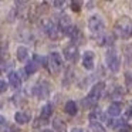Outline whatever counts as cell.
<instances>
[{"label": "cell", "mask_w": 132, "mask_h": 132, "mask_svg": "<svg viewBox=\"0 0 132 132\" xmlns=\"http://www.w3.org/2000/svg\"><path fill=\"white\" fill-rule=\"evenodd\" d=\"M41 26H43L44 31L47 33V36H48L51 40H58V38L61 37V34H63L60 27H58L54 21L48 20V19H44V20L41 21Z\"/></svg>", "instance_id": "obj_6"}, {"label": "cell", "mask_w": 132, "mask_h": 132, "mask_svg": "<svg viewBox=\"0 0 132 132\" xmlns=\"http://www.w3.org/2000/svg\"><path fill=\"white\" fill-rule=\"evenodd\" d=\"M65 36H67V37H70L72 41H77L78 38L81 37V31H80V29H78L77 26H72L71 29H70V31L67 33Z\"/></svg>", "instance_id": "obj_20"}, {"label": "cell", "mask_w": 132, "mask_h": 132, "mask_svg": "<svg viewBox=\"0 0 132 132\" xmlns=\"http://www.w3.org/2000/svg\"><path fill=\"white\" fill-rule=\"evenodd\" d=\"M41 132H53V131H51V129H43Z\"/></svg>", "instance_id": "obj_35"}, {"label": "cell", "mask_w": 132, "mask_h": 132, "mask_svg": "<svg viewBox=\"0 0 132 132\" xmlns=\"http://www.w3.org/2000/svg\"><path fill=\"white\" fill-rule=\"evenodd\" d=\"M71 132H84V131H82L81 128H72V129H71Z\"/></svg>", "instance_id": "obj_33"}, {"label": "cell", "mask_w": 132, "mask_h": 132, "mask_svg": "<svg viewBox=\"0 0 132 132\" xmlns=\"http://www.w3.org/2000/svg\"><path fill=\"white\" fill-rule=\"evenodd\" d=\"M12 101L14 102V105H17V106H23L24 104L27 102V98H26V95H24L23 92H19V94L13 95Z\"/></svg>", "instance_id": "obj_19"}, {"label": "cell", "mask_w": 132, "mask_h": 132, "mask_svg": "<svg viewBox=\"0 0 132 132\" xmlns=\"http://www.w3.org/2000/svg\"><path fill=\"white\" fill-rule=\"evenodd\" d=\"M95 65V55H94V51L91 50H87L85 53L82 54V67L88 71H91Z\"/></svg>", "instance_id": "obj_9"}, {"label": "cell", "mask_w": 132, "mask_h": 132, "mask_svg": "<svg viewBox=\"0 0 132 132\" xmlns=\"http://www.w3.org/2000/svg\"><path fill=\"white\" fill-rule=\"evenodd\" d=\"M88 29L89 33H91V37L95 38V40H100L104 34V30H105V24H104V20L101 16L94 14L88 19Z\"/></svg>", "instance_id": "obj_3"}, {"label": "cell", "mask_w": 132, "mask_h": 132, "mask_svg": "<svg viewBox=\"0 0 132 132\" xmlns=\"http://www.w3.org/2000/svg\"><path fill=\"white\" fill-rule=\"evenodd\" d=\"M38 65H40L38 63H36L34 60H31V61H29V63L26 64V67H24V71H26L27 75H33V74H36V72H37Z\"/></svg>", "instance_id": "obj_17"}, {"label": "cell", "mask_w": 132, "mask_h": 132, "mask_svg": "<svg viewBox=\"0 0 132 132\" xmlns=\"http://www.w3.org/2000/svg\"><path fill=\"white\" fill-rule=\"evenodd\" d=\"M125 94H126V89L123 88V87L115 85V87H114V91H112V94H111V97L115 98V100H118V98H122Z\"/></svg>", "instance_id": "obj_21"}, {"label": "cell", "mask_w": 132, "mask_h": 132, "mask_svg": "<svg viewBox=\"0 0 132 132\" xmlns=\"http://www.w3.org/2000/svg\"><path fill=\"white\" fill-rule=\"evenodd\" d=\"M6 89H7V82L6 81H2V82H0V91L6 92Z\"/></svg>", "instance_id": "obj_31"}, {"label": "cell", "mask_w": 132, "mask_h": 132, "mask_svg": "<svg viewBox=\"0 0 132 132\" xmlns=\"http://www.w3.org/2000/svg\"><path fill=\"white\" fill-rule=\"evenodd\" d=\"M71 78H72V74H71V70L68 68V71H67V80L63 81V85H68L70 81H71Z\"/></svg>", "instance_id": "obj_29"}, {"label": "cell", "mask_w": 132, "mask_h": 132, "mask_svg": "<svg viewBox=\"0 0 132 132\" xmlns=\"http://www.w3.org/2000/svg\"><path fill=\"white\" fill-rule=\"evenodd\" d=\"M53 129L55 132H65V123L61 119H55L53 121Z\"/></svg>", "instance_id": "obj_24"}, {"label": "cell", "mask_w": 132, "mask_h": 132, "mask_svg": "<svg viewBox=\"0 0 132 132\" xmlns=\"http://www.w3.org/2000/svg\"><path fill=\"white\" fill-rule=\"evenodd\" d=\"M114 33L117 37L122 40H129L132 37V19L128 16H122L115 21Z\"/></svg>", "instance_id": "obj_2"}, {"label": "cell", "mask_w": 132, "mask_h": 132, "mask_svg": "<svg viewBox=\"0 0 132 132\" xmlns=\"http://www.w3.org/2000/svg\"><path fill=\"white\" fill-rule=\"evenodd\" d=\"M61 70H63V57H61L60 53L53 51L48 55V71L51 74L57 75L61 72Z\"/></svg>", "instance_id": "obj_4"}, {"label": "cell", "mask_w": 132, "mask_h": 132, "mask_svg": "<svg viewBox=\"0 0 132 132\" xmlns=\"http://www.w3.org/2000/svg\"><path fill=\"white\" fill-rule=\"evenodd\" d=\"M64 111H65V114H68L70 117H74V115H77L78 108H77V104H75V101H72V100L67 101L65 105H64Z\"/></svg>", "instance_id": "obj_14"}, {"label": "cell", "mask_w": 132, "mask_h": 132, "mask_svg": "<svg viewBox=\"0 0 132 132\" xmlns=\"http://www.w3.org/2000/svg\"><path fill=\"white\" fill-rule=\"evenodd\" d=\"M125 78H126V84L132 85V74L131 72H125Z\"/></svg>", "instance_id": "obj_30"}, {"label": "cell", "mask_w": 132, "mask_h": 132, "mask_svg": "<svg viewBox=\"0 0 132 132\" xmlns=\"http://www.w3.org/2000/svg\"><path fill=\"white\" fill-rule=\"evenodd\" d=\"M14 121H16V123H19V125H24V123H27L30 121V114L23 112V111H19V112L14 114Z\"/></svg>", "instance_id": "obj_15"}, {"label": "cell", "mask_w": 132, "mask_h": 132, "mask_svg": "<svg viewBox=\"0 0 132 132\" xmlns=\"http://www.w3.org/2000/svg\"><path fill=\"white\" fill-rule=\"evenodd\" d=\"M31 94L34 95V97H37L38 100H46V98H48V95H50V82L46 81V80L38 81V82L33 87Z\"/></svg>", "instance_id": "obj_7"}, {"label": "cell", "mask_w": 132, "mask_h": 132, "mask_svg": "<svg viewBox=\"0 0 132 132\" xmlns=\"http://www.w3.org/2000/svg\"><path fill=\"white\" fill-rule=\"evenodd\" d=\"M89 129L92 132H105V128L101 122H89Z\"/></svg>", "instance_id": "obj_25"}, {"label": "cell", "mask_w": 132, "mask_h": 132, "mask_svg": "<svg viewBox=\"0 0 132 132\" xmlns=\"http://www.w3.org/2000/svg\"><path fill=\"white\" fill-rule=\"evenodd\" d=\"M78 57H80V53H78V47L74 43L68 44V46L64 48V58L70 63H77Z\"/></svg>", "instance_id": "obj_8"}, {"label": "cell", "mask_w": 132, "mask_h": 132, "mask_svg": "<svg viewBox=\"0 0 132 132\" xmlns=\"http://www.w3.org/2000/svg\"><path fill=\"white\" fill-rule=\"evenodd\" d=\"M70 6H71V10H72V12H77V13H78V12L81 10V6H82V3L77 0V2H71V3H70Z\"/></svg>", "instance_id": "obj_27"}, {"label": "cell", "mask_w": 132, "mask_h": 132, "mask_svg": "<svg viewBox=\"0 0 132 132\" xmlns=\"http://www.w3.org/2000/svg\"><path fill=\"white\" fill-rule=\"evenodd\" d=\"M53 6L57 7V9H61V7L64 6V2H60V0H57V2H53Z\"/></svg>", "instance_id": "obj_32"}, {"label": "cell", "mask_w": 132, "mask_h": 132, "mask_svg": "<svg viewBox=\"0 0 132 132\" xmlns=\"http://www.w3.org/2000/svg\"><path fill=\"white\" fill-rule=\"evenodd\" d=\"M53 115V104H46V105L41 108V112H40V118L43 121H47L50 119V117Z\"/></svg>", "instance_id": "obj_16"}, {"label": "cell", "mask_w": 132, "mask_h": 132, "mask_svg": "<svg viewBox=\"0 0 132 132\" xmlns=\"http://www.w3.org/2000/svg\"><path fill=\"white\" fill-rule=\"evenodd\" d=\"M9 85L16 89H19L21 87V77L17 72H14V71L9 72Z\"/></svg>", "instance_id": "obj_13"}, {"label": "cell", "mask_w": 132, "mask_h": 132, "mask_svg": "<svg viewBox=\"0 0 132 132\" xmlns=\"http://www.w3.org/2000/svg\"><path fill=\"white\" fill-rule=\"evenodd\" d=\"M92 4H94L92 2H88V3H87V6H88V9H92Z\"/></svg>", "instance_id": "obj_34"}, {"label": "cell", "mask_w": 132, "mask_h": 132, "mask_svg": "<svg viewBox=\"0 0 132 132\" xmlns=\"http://www.w3.org/2000/svg\"><path fill=\"white\" fill-rule=\"evenodd\" d=\"M104 89H105V84H104L102 81H100V82H95L94 85L91 87L88 95H87L85 98H82V101H81V104H82L84 108H95L98 100L102 97Z\"/></svg>", "instance_id": "obj_1"}, {"label": "cell", "mask_w": 132, "mask_h": 132, "mask_svg": "<svg viewBox=\"0 0 132 132\" xmlns=\"http://www.w3.org/2000/svg\"><path fill=\"white\" fill-rule=\"evenodd\" d=\"M117 131H118V132H132V126H131V125H129V123L125 121V122H123L122 125H121L119 128L117 129Z\"/></svg>", "instance_id": "obj_26"}, {"label": "cell", "mask_w": 132, "mask_h": 132, "mask_svg": "<svg viewBox=\"0 0 132 132\" xmlns=\"http://www.w3.org/2000/svg\"><path fill=\"white\" fill-rule=\"evenodd\" d=\"M88 118H89V122H102V121L106 119L105 114H104L100 108H94V109H92V111L89 112Z\"/></svg>", "instance_id": "obj_11"}, {"label": "cell", "mask_w": 132, "mask_h": 132, "mask_svg": "<svg viewBox=\"0 0 132 132\" xmlns=\"http://www.w3.org/2000/svg\"><path fill=\"white\" fill-rule=\"evenodd\" d=\"M105 61H106V65L108 68L111 70L112 72H118L119 71V67H121V60L118 57V53L115 48H108L106 50V54H105Z\"/></svg>", "instance_id": "obj_5"}, {"label": "cell", "mask_w": 132, "mask_h": 132, "mask_svg": "<svg viewBox=\"0 0 132 132\" xmlns=\"http://www.w3.org/2000/svg\"><path fill=\"white\" fill-rule=\"evenodd\" d=\"M106 112H108L109 117H114V118L119 117L121 112H122V105H121V102H112V104H109Z\"/></svg>", "instance_id": "obj_12"}, {"label": "cell", "mask_w": 132, "mask_h": 132, "mask_svg": "<svg viewBox=\"0 0 132 132\" xmlns=\"http://www.w3.org/2000/svg\"><path fill=\"white\" fill-rule=\"evenodd\" d=\"M16 55H17V60L19 61H26L27 57H29V50H27V47L19 46L17 47V51H16Z\"/></svg>", "instance_id": "obj_18"}, {"label": "cell", "mask_w": 132, "mask_h": 132, "mask_svg": "<svg viewBox=\"0 0 132 132\" xmlns=\"http://www.w3.org/2000/svg\"><path fill=\"white\" fill-rule=\"evenodd\" d=\"M72 26H74V24L71 23V19H70V16H67V14L61 16L60 20H58V27H60L61 33H63L64 36L70 31V29H71Z\"/></svg>", "instance_id": "obj_10"}, {"label": "cell", "mask_w": 132, "mask_h": 132, "mask_svg": "<svg viewBox=\"0 0 132 132\" xmlns=\"http://www.w3.org/2000/svg\"><path fill=\"white\" fill-rule=\"evenodd\" d=\"M3 132H20V129L17 128L16 125H7V128L2 129Z\"/></svg>", "instance_id": "obj_28"}, {"label": "cell", "mask_w": 132, "mask_h": 132, "mask_svg": "<svg viewBox=\"0 0 132 132\" xmlns=\"http://www.w3.org/2000/svg\"><path fill=\"white\" fill-rule=\"evenodd\" d=\"M123 57H125L126 63H132V44H126L123 46Z\"/></svg>", "instance_id": "obj_23"}, {"label": "cell", "mask_w": 132, "mask_h": 132, "mask_svg": "<svg viewBox=\"0 0 132 132\" xmlns=\"http://www.w3.org/2000/svg\"><path fill=\"white\" fill-rule=\"evenodd\" d=\"M114 44V34H106V36H102L100 38V46H112Z\"/></svg>", "instance_id": "obj_22"}]
</instances>
